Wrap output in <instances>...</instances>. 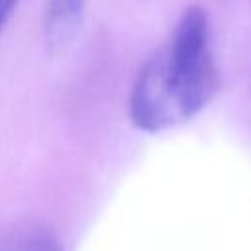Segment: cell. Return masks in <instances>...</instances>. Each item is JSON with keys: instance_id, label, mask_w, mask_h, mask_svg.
<instances>
[{"instance_id": "obj_4", "label": "cell", "mask_w": 251, "mask_h": 251, "mask_svg": "<svg viewBox=\"0 0 251 251\" xmlns=\"http://www.w3.org/2000/svg\"><path fill=\"white\" fill-rule=\"evenodd\" d=\"M16 4H18V0H0V33L4 31L8 20L12 18V12H14Z\"/></svg>"}, {"instance_id": "obj_1", "label": "cell", "mask_w": 251, "mask_h": 251, "mask_svg": "<svg viewBox=\"0 0 251 251\" xmlns=\"http://www.w3.org/2000/svg\"><path fill=\"white\" fill-rule=\"evenodd\" d=\"M218 88L208 14L190 6L171 37L141 67L129 94V118L137 129L157 133L192 120Z\"/></svg>"}, {"instance_id": "obj_3", "label": "cell", "mask_w": 251, "mask_h": 251, "mask_svg": "<svg viewBox=\"0 0 251 251\" xmlns=\"http://www.w3.org/2000/svg\"><path fill=\"white\" fill-rule=\"evenodd\" d=\"M0 251H61V245L47 226L16 222L0 229Z\"/></svg>"}, {"instance_id": "obj_2", "label": "cell", "mask_w": 251, "mask_h": 251, "mask_svg": "<svg viewBox=\"0 0 251 251\" xmlns=\"http://www.w3.org/2000/svg\"><path fill=\"white\" fill-rule=\"evenodd\" d=\"M82 12L84 0H47L43 16V33L49 51L61 53L73 43L80 27Z\"/></svg>"}]
</instances>
